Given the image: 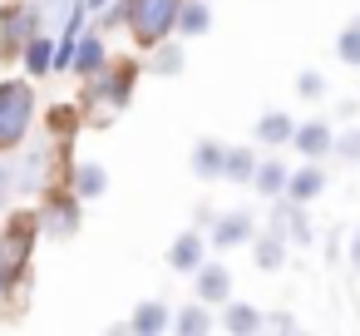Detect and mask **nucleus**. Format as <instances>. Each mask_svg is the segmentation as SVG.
I'll return each instance as SVG.
<instances>
[{
  "instance_id": "1",
  "label": "nucleus",
  "mask_w": 360,
  "mask_h": 336,
  "mask_svg": "<svg viewBox=\"0 0 360 336\" xmlns=\"http://www.w3.org/2000/svg\"><path fill=\"white\" fill-rule=\"evenodd\" d=\"M30 85H0V149H15L25 124H30Z\"/></svg>"
},
{
  "instance_id": "2",
  "label": "nucleus",
  "mask_w": 360,
  "mask_h": 336,
  "mask_svg": "<svg viewBox=\"0 0 360 336\" xmlns=\"http://www.w3.org/2000/svg\"><path fill=\"white\" fill-rule=\"evenodd\" d=\"M124 15H134V35L143 45H158L178 20V0H134V6H124Z\"/></svg>"
},
{
  "instance_id": "3",
  "label": "nucleus",
  "mask_w": 360,
  "mask_h": 336,
  "mask_svg": "<svg viewBox=\"0 0 360 336\" xmlns=\"http://www.w3.org/2000/svg\"><path fill=\"white\" fill-rule=\"evenodd\" d=\"M30 218H15V232L6 237V257H0V262H6V267H20L25 262V252H30Z\"/></svg>"
},
{
  "instance_id": "4",
  "label": "nucleus",
  "mask_w": 360,
  "mask_h": 336,
  "mask_svg": "<svg viewBox=\"0 0 360 336\" xmlns=\"http://www.w3.org/2000/svg\"><path fill=\"white\" fill-rule=\"evenodd\" d=\"M296 134V149L306 154V158H321L326 149H330V129L326 124H306V129H291Z\"/></svg>"
},
{
  "instance_id": "5",
  "label": "nucleus",
  "mask_w": 360,
  "mask_h": 336,
  "mask_svg": "<svg viewBox=\"0 0 360 336\" xmlns=\"http://www.w3.org/2000/svg\"><path fill=\"white\" fill-rule=\"evenodd\" d=\"M183 35H202L207 25H212V15H207V6H202V0H193V6H183V15L173 20Z\"/></svg>"
},
{
  "instance_id": "6",
  "label": "nucleus",
  "mask_w": 360,
  "mask_h": 336,
  "mask_svg": "<svg viewBox=\"0 0 360 336\" xmlns=\"http://www.w3.org/2000/svg\"><path fill=\"white\" fill-rule=\"evenodd\" d=\"M198 257H202V242H198V232H183V237L173 242V267H198Z\"/></svg>"
},
{
  "instance_id": "7",
  "label": "nucleus",
  "mask_w": 360,
  "mask_h": 336,
  "mask_svg": "<svg viewBox=\"0 0 360 336\" xmlns=\"http://www.w3.org/2000/svg\"><path fill=\"white\" fill-rule=\"evenodd\" d=\"M257 134H262L266 144H281V139H291V119H286V114H266Z\"/></svg>"
},
{
  "instance_id": "8",
  "label": "nucleus",
  "mask_w": 360,
  "mask_h": 336,
  "mask_svg": "<svg viewBox=\"0 0 360 336\" xmlns=\"http://www.w3.org/2000/svg\"><path fill=\"white\" fill-rule=\"evenodd\" d=\"M198 287H202V297H207V301H222V297H227V272H222V267H207Z\"/></svg>"
},
{
  "instance_id": "9",
  "label": "nucleus",
  "mask_w": 360,
  "mask_h": 336,
  "mask_svg": "<svg viewBox=\"0 0 360 336\" xmlns=\"http://www.w3.org/2000/svg\"><path fill=\"white\" fill-rule=\"evenodd\" d=\"M75 188H79L84 198H99V193H104V168H79V173H75Z\"/></svg>"
},
{
  "instance_id": "10",
  "label": "nucleus",
  "mask_w": 360,
  "mask_h": 336,
  "mask_svg": "<svg viewBox=\"0 0 360 336\" xmlns=\"http://www.w3.org/2000/svg\"><path fill=\"white\" fill-rule=\"evenodd\" d=\"M316 193H321V173H316V168H306V173H296V178H291V198H301V203H306V198H316Z\"/></svg>"
},
{
  "instance_id": "11",
  "label": "nucleus",
  "mask_w": 360,
  "mask_h": 336,
  "mask_svg": "<svg viewBox=\"0 0 360 336\" xmlns=\"http://www.w3.org/2000/svg\"><path fill=\"white\" fill-rule=\"evenodd\" d=\"M99 65H104V45H99V40H84V45H79V70L94 75Z\"/></svg>"
},
{
  "instance_id": "12",
  "label": "nucleus",
  "mask_w": 360,
  "mask_h": 336,
  "mask_svg": "<svg viewBox=\"0 0 360 336\" xmlns=\"http://www.w3.org/2000/svg\"><path fill=\"white\" fill-rule=\"evenodd\" d=\"M193 168H198V173H217V168H222V149H217V144H202L198 158H193Z\"/></svg>"
},
{
  "instance_id": "13",
  "label": "nucleus",
  "mask_w": 360,
  "mask_h": 336,
  "mask_svg": "<svg viewBox=\"0 0 360 336\" xmlns=\"http://www.w3.org/2000/svg\"><path fill=\"white\" fill-rule=\"evenodd\" d=\"M281 183H286V168H281V163H266V168L257 173V188H262V193H281Z\"/></svg>"
},
{
  "instance_id": "14",
  "label": "nucleus",
  "mask_w": 360,
  "mask_h": 336,
  "mask_svg": "<svg viewBox=\"0 0 360 336\" xmlns=\"http://www.w3.org/2000/svg\"><path fill=\"white\" fill-rule=\"evenodd\" d=\"M242 237H247V218H227V223L217 228V242H222V247H232V242H242Z\"/></svg>"
},
{
  "instance_id": "15",
  "label": "nucleus",
  "mask_w": 360,
  "mask_h": 336,
  "mask_svg": "<svg viewBox=\"0 0 360 336\" xmlns=\"http://www.w3.org/2000/svg\"><path fill=\"white\" fill-rule=\"evenodd\" d=\"M340 60H350V65H360V25H350V30L340 35Z\"/></svg>"
},
{
  "instance_id": "16",
  "label": "nucleus",
  "mask_w": 360,
  "mask_h": 336,
  "mask_svg": "<svg viewBox=\"0 0 360 336\" xmlns=\"http://www.w3.org/2000/svg\"><path fill=\"white\" fill-rule=\"evenodd\" d=\"M25 60H30V70H35V75H45V70H50V40H35Z\"/></svg>"
},
{
  "instance_id": "17",
  "label": "nucleus",
  "mask_w": 360,
  "mask_h": 336,
  "mask_svg": "<svg viewBox=\"0 0 360 336\" xmlns=\"http://www.w3.org/2000/svg\"><path fill=\"white\" fill-rule=\"evenodd\" d=\"M134 326H139V331H158V326H163V306H153V301H148V306L134 316Z\"/></svg>"
},
{
  "instance_id": "18",
  "label": "nucleus",
  "mask_w": 360,
  "mask_h": 336,
  "mask_svg": "<svg viewBox=\"0 0 360 336\" xmlns=\"http://www.w3.org/2000/svg\"><path fill=\"white\" fill-rule=\"evenodd\" d=\"M227 326H232V331H247V326H257V311H252V306H237V311L227 316Z\"/></svg>"
},
{
  "instance_id": "19",
  "label": "nucleus",
  "mask_w": 360,
  "mask_h": 336,
  "mask_svg": "<svg viewBox=\"0 0 360 336\" xmlns=\"http://www.w3.org/2000/svg\"><path fill=\"white\" fill-rule=\"evenodd\" d=\"M227 168H232L237 178H247V173H252V154H232V158H227Z\"/></svg>"
},
{
  "instance_id": "20",
  "label": "nucleus",
  "mask_w": 360,
  "mask_h": 336,
  "mask_svg": "<svg viewBox=\"0 0 360 336\" xmlns=\"http://www.w3.org/2000/svg\"><path fill=\"white\" fill-rule=\"evenodd\" d=\"M178 326H183V331H202V326H207V316H202V311H183V321H178Z\"/></svg>"
},
{
  "instance_id": "21",
  "label": "nucleus",
  "mask_w": 360,
  "mask_h": 336,
  "mask_svg": "<svg viewBox=\"0 0 360 336\" xmlns=\"http://www.w3.org/2000/svg\"><path fill=\"white\" fill-rule=\"evenodd\" d=\"M276 257H281V247H276V242H266V247H262V267H276Z\"/></svg>"
},
{
  "instance_id": "22",
  "label": "nucleus",
  "mask_w": 360,
  "mask_h": 336,
  "mask_svg": "<svg viewBox=\"0 0 360 336\" xmlns=\"http://www.w3.org/2000/svg\"><path fill=\"white\" fill-rule=\"evenodd\" d=\"M6 272H11V267H6V262H0V282H6Z\"/></svg>"
},
{
  "instance_id": "23",
  "label": "nucleus",
  "mask_w": 360,
  "mask_h": 336,
  "mask_svg": "<svg viewBox=\"0 0 360 336\" xmlns=\"http://www.w3.org/2000/svg\"><path fill=\"white\" fill-rule=\"evenodd\" d=\"M99 6H104V0H89V11H99Z\"/></svg>"
}]
</instances>
